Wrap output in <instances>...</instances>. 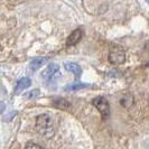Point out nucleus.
I'll return each instance as SVG.
<instances>
[{
    "label": "nucleus",
    "mask_w": 149,
    "mask_h": 149,
    "mask_svg": "<svg viewBox=\"0 0 149 149\" xmlns=\"http://www.w3.org/2000/svg\"><path fill=\"white\" fill-rule=\"evenodd\" d=\"M92 104L97 108L103 118H108L110 116V104L108 100L103 97H97L92 100Z\"/></svg>",
    "instance_id": "2"
},
{
    "label": "nucleus",
    "mask_w": 149,
    "mask_h": 149,
    "mask_svg": "<svg viewBox=\"0 0 149 149\" xmlns=\"http://www.w3.org/2000/svg\"><path fill=\"white\" fill-rule=\"evenodd\" d=\"M30 84H31V81H30L29 77H22V79H20V80L17 82V84H16V88H15L14 93H15L16 95L20 94L25 89L29 88Z\"/></svg>",
    "instance_id": "6"
},
{
    "label": "nucleus",
    "mask_w": 149,
    "mask_h": 149,
    "mask_svg": "<svg viewBox=\"0 0 149 149\" xmlns=\"http://www.w3.org/2000/svg\"><path fill=\"white\" fill-rule=\"evenodd\" d=\"M58 72H60V66L55 63H51L48 66L45 68L44 71L42 72L40 76L46 80V81H49V80H53L55 75H58Z\"/></svg>",
    "instance_id": "4"
},
{
    "label": "nucleus",
    "mask_w": 149,
    "mask_h": 149,
    "mask_svg": "<svg viewBox=\"0 0 149 149\" xmlns=\"http://www.w3.org/2000/svg\"><path fill=\"white\" fill-rule=\"evenodd\" d=\"M25 149H45L44 147H42V146H39L37 143H34V142H28L27 145H26V147Z\"/></svg>",
    "instance_id": "13"
},
{
    "label": "nucleus",
    "mask_w": 149,
    "mask_h": 149,
    "mask_svg": "<svg viewBox=\"0 0 149 149\" xmlns=\"http://www.w3.org/2000/svg\"><path fill=\"white\" fill-rule=\"evenodd\" d=\"M83 37V29L82 28H77V29L73 30L71 33V35L68 36L66 40V45L67 46H74L76 45Z\"/></svg>",
    "instance_id": "5"
},
{
    "label": "nucleus",
    "mask_w": 149,
    "mask_h": 149,
    "mask_svg": "<svg viewBox=\"0 0 149 149\" xmlns=\"http://www.w3.org/2000/svg\"><path fill=\"white\" fill-rule=\"evenodd\" d=\"M36 130L38 131V134H42L46 139L52 138L55 134L52 118L46 113L37 116V118H36Z\"/></svg>",
    "instance_id": "1"
},
{
    "label": "nucleus",
    "mask_w": 149,
    "mask_h": 149,
    "mask_svg": "<svg viewBox=\"0 0 149 149\" xmlns=\"http://www.w3.org/2000/svg\"><path fill=\"white\" fill-rule=\"evenodd\" d=\"M126 61V53L122 48L120 47H112L110 49V53H109V62L111 64H114V65H119V64H122L123 62Z\"/></svg>",
    "instance_id": "3"
},
{
    "label": "nucleus",
    "mask_w": 149,
    "mask_h": 149,
    "mask_svg": "<svg viewBox=\"0 0 149 149\" xmlns=\"http://www.w3.org/2000/svg\"><path fill=\"white\" fill-rule=\"evenodd\" d=\"M16 114H17V111L9 112V113L7 114V117H5V118H3V121H10V120L15 117Z\"/></svg>",
    "instance_id": "14"
},
{
    "label": "nucleus",
    "mask_w": 149,
    "mask_h": 149,
    "mask_svg": "<svg viewBox=\"0 0 149 149\" xmlns=\"http://www.w3.org/2000/svg\"><path fill=\"white\" fill-rule=\"evenodd\" d=\"M90 85L86 84V83H82V82H74L71 83L68 85H65L64 86V90L65 91H76V90H81V89H85V88H89Z\"/></svg>",
    "instance_id": "10"
},
{
    "label": "nucleus",
    "mask_w": 149,
    "mask_h": 149,
    "mask_svg": "<svg viewBox=\"0 0 149 149\" xmlns=\"http://www.w3.org/2000/svg\"><path fill=\"white\" fill-rule=\"evenodd\" d=\"M3 110H5V104H3V103L0 101V114L3 112Z\"/></svg>",
    "instance_id": "15"
},
{
    "label": "nucleus",
    "mask_w": 149,
    "mask_h": 149,
    "mask_svg": "<svg viewBox=\"0 0 149 149\" xmlns=\"http://www.w3.org/2000/svg\"><path fill=\"white\" fill-rule=\"evenodd\" d=\"M120 104L122 105L123 108H130L134 105V97L131 94H125L123 97H121L120 100Z\"/></svg>",
    "instance_id": "11"
},
{
    "label": "nucleus",
    "mask_w": 149,
    "mask_h": 149,
    "mask_svg": "<svg viewBox=\"0 0 149 149\" xmlns=\"http://www.w3.org/2000/svg\"><path fill=\"white\" fill-rule=\"evenodd\" d=\"M48 60H49L48 57H36V58H34L29 63V66H28L29 71H31V72L37 71L38 68H40L44 64H46L48 62Z\"/></svg>",
    "instance_id": "8"
},
{
    "label": "nucleus",
    "mask_w": 149,
    "mask_h": 149,
    "mask_svg": "<svg viewBox=\"0 0 149 149\" xmlns=\"http://www.w3.org/2000/svg\"><path fill=\"white\" fill-rule=\"evenodd\" d=\"M146 1H147V2H148V3H149V0H146Z\"/></svg>",
    "instance_id": "17"
},
{
    "label": "nucleus",
    "mask_w": 149,
    "mask_h": 149,
    "mask_svg": "<svg viewBox=\"0 0 149 149\" xmlns=\"http://www.w3.org/2000/svg\"><path fill=\"white\" fill-rule=\"evenodd\" d=\"M146 149H149V142L147 143V145H146Z\"/></svg>",
    "instance_id": "16"
},
{
    "label": "nucleus",
    "mask_w": 149,
    "mask_h": 149,
    "mask_svg": "<svg viewBox=\"0 0 149 149\" xmlns=\"http://www.w3.org/2000/svg\"><path fill=\"white\" fill-rule=\"evenodd\" d=\"M53 105L55 107V108H57V109H61V110H66L70 108V102L66 101L65 99H63V97H56V99H54L52 101Z\"/></svg>",
    "instance_id": "9"
},
{
    "label": "nucleus",
    "mask_w": 149,
    "mask_h": 149,
    "mask_svg": "<svg viewBox=\"0 0 149 149\" xmlns=\"http://www.w3.org/2000/svg\"><path fill=\"white\" fill-rule=\"evenodd\" d=\"M64 67H65L66 71L73 73L76 79H79V77L82 75V68H81V66H80L79 64H76V63L68 62V63H65V64H64Z\"/></svg>",
    "instance_id": "7"
},
{
    "label": "nucleus",
    "mask_w": 149,
    "mask_h": 149,
    "mask_svg": "<svg viewBox=\"0 0 149 149\" xmlns=\"http://www.w3.org/2000/svg\"><path fill=\"white\" fill-rule=\"evenodd\" d=\"M39 94H40V91L38 89H34V90H31V91H29L28 93H26V94H25V97H26V99H35V97H37Z\"/></svg>",
    "instance_id": "12"
}]
</instances>
